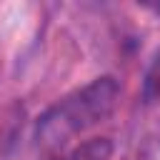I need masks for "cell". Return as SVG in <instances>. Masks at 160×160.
<instances>
[{
    "instance_id": "1",
    "label": "cell",
    "mask_w": 160,
    "mask_h": 160,
    "mask_svg": "<svg viewBox=\"0 0 160 160\" xmlns=\"http://www.w3.org/2000/svg\"><path fill=\"white\" fill-rule=\"evenodd\" d=\"M120 98V82L112 75L92 78L88 85L62 95L35 120V145L48 158L68 150L75 135L100 125L112 115Z\"/></svg>"
},
{
    "instance_id": "2",
    "label": "cell",
    "mask_w": 160,
    "mask_h": 160,
    "mask_svg": "<svg viewBox=\"0 0 160 160\" xmlns=\"http://www.w3.org/2000/svg\"><path fill=\"white\" fill-rule=\"evenodd\" d=\"M115 145L110 138H90L80 145H72L62 152H58L50 160H112Z\"/></svg>"
},
{
    "instance_id": "3",
    "label": "cell",
    "mask_w": 160,
    "mask_h": 160,
    "mask_svg": "<svg viewBox=\"0 0 160 160\" xmlns=\"http://www.w3.org/2000/svg\"><path fill=\"white\" fill-rule=\"evenodd\" d=\"M140 98L145 105L160 102V50L155 52V58L150 60L145 75H142V88H140Z\"/></svg>"
}]
</instances>
